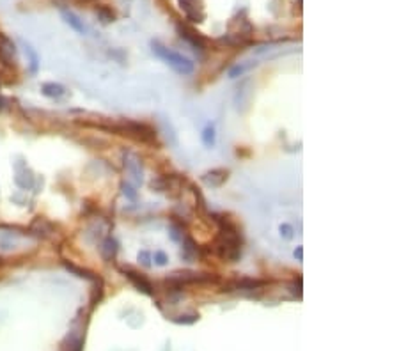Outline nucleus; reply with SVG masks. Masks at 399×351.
I'll use <instances>...</instances> for the list:
<instances>
[{
  "mask_svg": "<svg viewBox=\"0 0 399 351\" xmlns=\"http://www.w3.org/2000/svg\"><path fill=\"white\" fill-rule=\"evenodd\" d=\"M220 227L219 239L215 243V250L220 259H224L227 263H236L241 255V238L236 229V225L225 216H219L217 218Z\"/></svg>",
  "mask_w": 399,
  "mask_h": 351,
  "instance_id": "nucleus-1",
  "label": "nucleus"
},
{
  "mask_svg": "<svg viewBox=\"0 0 399 351\" xmlns=\"http://www.w3.org/2000/svg\"><path fill=\"white\" fill-rule=\"evenodd\" d=\"M151 50L156 57L161 58L167 66H171L176 73L183 75V77H188V75L194 73V69H195L194 62H192L190 58H186L185 55H181L178 54V52H174V50L167 48L165 44L158 43V41H151Z\"/></svg>",
  "mask_w": 399,
  "mask_h": 351,
  "instance_id": "nucleus-2",
  "label": "nucleus"
},
{
  "mask_svg": "<svg viewBox=\"0 0 399 351\" xmlns=\"http://www.w3.org/2000/svg\"><path fill=\"white\" fill-rule=\"evenodd\" d=\"M178 34H180L181 39H185L188 43L194 46V48H199V50H204L208 46V39L204 36L200 34L199 30H195L194 27L190 25H185V23H178Z\"/></svg>",
  "mask_w": 399,
  "mask_h": 351,
  "instance_id": "nucleus-3",
  "label": "nucleus"
},
{
  "mask_svg": "<svg viewBox=\"0 0 399 351\" xmlns=\"http://www.w3.org/2000/svg\"><path fill=\"white\" fill-rule=\"evenodd\" d=\"M181 185H185V177L181 176H161L158 179H153L151 181V188L156 192H169V190H174V188H181Z\"/></svg>",
  "mask_w": 399,
  "mask_h": 351,
  "instance_id": "nucleus-4",
  "label": "nucleus"
},
{
  "mask_svg": "<svg viewBox=\"0 0 399 351\" xmlns=\"http://www.w3.org/2000/svg\"><path fill=\"white\" fill-rule=\"evenodd\" d=\"M121 272L126 275L130 280H132V284L135 286L139 291H142V292H146V294H153L155 292V288H153V284L147 280L142 273H139V272H135L133 268H121Z\"/></svg>",
  "mask_w": 399,
  "mask_h": 351,
  "instance_id": "nucleus-5",
  "label": "nucleus"
},
{
  "mask_svg": "<svg viewBox=\"0 0 399 351\" xmlns=\"http://www.w3.org/2000/svg\"><path fill=\"white\" fill-rule=\"evenodd\" d=\"M180 5L190 21H202L204 20V9H202L200 0H180Z\"/></svg>",
  "mask_w": 399,
  "mask_h": 351,
  "instance_id": "nucleus-6",
  "label": "nucleus"
},
{
  "mask_svg": "<svg viewBox=\"0 0 399 351\" xmlns=\"http://www.w3.org/2000/svg\"><path fill=\"white\" fill-rule=\"evenodd\" d=\"M225 179H227V171H224V169H217V171L206 172V174L202 176V181H204L206 185H209V186L224 185Z\"/></svg>",
  "mask_w": 399,
  "mask_h": 351,
  "instance_id": "nucleus-7",
  "label": "nucleus"
},
{
  "mask_svg": "<svg viewBox=\"0 0 399 351\" xmlns=\"http://www.w3.org/2000/svg\"><path fill=\"white\" fill-rule=\"evenodd\" d=\"M62 18L75 32H78V34H87V27L83 25V21L78 18L75 13H71V11H62Z\"/></svg>",
  "mask_w": 399,
  "mask_h": 351,
  "instance_id": "nucleus-8",
  "label": "nucleus"
},
{
  "mask_svg": "<svg viewBox=\"0 0 399 351\" xmlns=\"http://www.w3.org/2000/svg\"><path fill=\"white\" fill-rule=\"evenodd\" d=\"M23 48H25V55L29 57V62H30V73L32 75H36L38 73V68H39V55H38V52H36L30 44H27L25 43L23 44Z\"/></svg>",
  "mask_w": 399,
  "mask_h": 351,
  "instance_id": "nucleus-9",
  "label": "nucleus"
},
{
  "mask_svg": "<svg viewBox=\"0 0 399 351\" xmlns=\"http://www.w3.org/2000/svg\"><path fill=\"white\" fill-rule=\"evenodd\" d=\"M41 91H43L44 96H50V98H60L66 93L64 85H60V83H44L43 87H41Z\"/></svg>",
  "mask_w": 399,
  "mask_h": 351,
  "instance_id": "nucleus-10",
  "label": "nucleus"
},
{
  "mask_svg": "<svg viewBox=\"0 0 399 351\" xmlns=\"http://www.w3.org/2000/svg\"><path fill=\"white\" fill-rule=\"evenodd\" d=\"M96 13H98V16L101 18L103 23H110V21L116 20V13H114L110 7H107V5H100V7L96 9Z\"/></svg>",
  "mask_w": 399,
  "mask_h": 351,
  "instance_id": "nucleus-11",
  "label": "nucleus"
},
{
  "mask_svg": "<svg viewBox=\"0 0 399 351\" xmlns=\"http://www.w3.org/2000/svg\"><path fill=\"white\" fill-rule=\"evenodd\" d=\"M263 282H259V280H254V278H241V280H236V282L233 284V288L236 289H254V288H259Z\"/></svg>",
  "mask_w": 399,
  "mask_h": 351,
  "instance_id": "nucleus-12",
  "label": "nucleus"
},
{
  "mask_svg": "<svg viewBox=\"0 0 399 351\" xmlns=\"http://www.w3.org/2000/svg\"><path fill=\"white\" fill-rule=\"evenodd\" d=\"M139 160H137L135 156H132V160L130 161H126V167H128V171L132 172L133 174V177H135L137 181H142V171L139 169Z\"/></svg>",
  "mask_w": 399,
  "mask_h": 351,
  "instance_id": "nucleus-13",
  "label": "nucleus"
},
{
  "mask_svg": "<svg viewBox=\"0 0 399 351\" xmlns=\"http://www.w3.org/2000/svg\"><path fill=\"white\" fill-rule=\"evenodd\" d=\"M256 64H258V62H250V64H241V66H236V68H233L231 71H229V77L234 78V77H238V75L247 73L248 69L252 68V66H256Z\"/></svg>",
  "mask_w": 399,
  "mask_h": 351,
  "instance_id": "nucleus-14",
  "label": "nucleus"
},
{
  "mask_svg": "<svg viewBox=\"0 0 399 351\" xmlns=\"http://www.w3.org/2000/svg\"><path fill=\"white\" fill-rule=\"evenodd\" d=\"M202 140H204L206 146H213L215 144V130L213 128H206L204 133H202Z\"/></svg>",
  "mask_w": 399,
  "mask_h": 351,
  "instance_id": "nucleus-15",
  "label": "nucleus"
},
{
  "mask_svg": "<svg viewBox=\"0 0 399 351\" xmlns=\"http://www.w3.org/2000/svg\"><path fill=\"white\" fill-rule=\"evenodd\" d=\"M155 263L158 264V266H165V264H167V255L163 252H160V250L155 252Z\"/></svg>",
  "mask_w": 399,
  "mask_h": 351,
  "instance_id": "nucleus-16",
  "label": "nucleus"
},
{
  "mask_svg": "<svg viewBox=\"0 0 399 351\" xmlns=\"http://www.w3.org/2000/svg\"><path fill=\"white\" fill-rule=\"evenodd\" d=\"M68 266V270H71V272H75L78 275V277H85V278H91V275H89L85 270H80V268H77V266H73V264H66Z\"/></svg>",
  "mask_w": 399,
  "mask_h": 351,
  "instance_id": "nucleus-17",
  "label": "nucleus"
},
{
  "mask_svg": "<svg viewBox=\"0 0 399 351\" xmlns=\"http://www.w3.org/2000/svg\"><path fill=\"white\" fill-rule=\"evenodd\" d=\"M291 227H289V225H282V227H280V234H284V236H286V238H291Z\"/></svg>",
  "mask_w": 399,
  "mask_h": 351,
  "instance_id": "nucleus-18",
  "label": "nucleus"
},
{
  "mask_svg": "<svg viewBox=\"0 0 399 351\" xmlns=\"http://www.w3.org/2000/svg\"><path fill=\"white\" fill-rule=\"evenodd\" d=\"M124 194H126L130 199H135V192H132V188H130L128 185H124Z\"/></svg>",
  "mask_w": 399,
  "mask_h": 351,
  "instance_id": "nucleus-19",
  "label": "nucleus"
},
{
  "mask_svg": "<svg viewBox=\"0 0 399 351\" xmlns=\"http://www.w3.org/2000/svg\"><path fill=\"white\" fill-rule=\"evenodd\" d=\"M295 255H298V259H302V247H298V250L295 252Z\"/></svg>",
  "mask_w": 399,
  "mask_h": 351,
  "instance_id": "nucleus-20",
  "label": "nucleus"
}]
</instances>
